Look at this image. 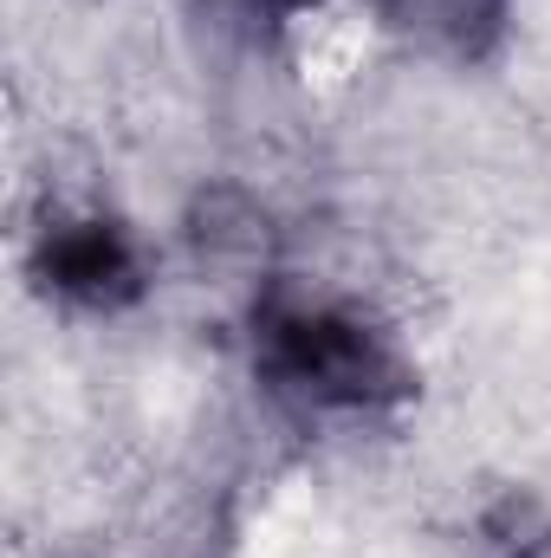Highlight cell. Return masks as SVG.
<instances>
[{
	"label": "cell",
	"instance_id": "cell-3",
	"mask_svg": "<svg viewBox=\"0 0 551 558\" xmlns=\"http://www.w3.org/2000/svg\"><path fill=\"white\" fill-rule=\"evenodd\" d=\"M403 26H421V33H434V39H454L461 52L474 46L467 39V26H493V13H500V0H383Z\"/></svg>",
	"mask_w": 551,
	"mask_h": 558
},
{
	"label": "cell",
	"instance_id": "cell-1",
	"mask_svg": "<svg viewBox=\"0 0 551 558\" xmlns=\"http://www.w3.org/2000/svg\"><path fill=\"white\" fill-rule=\"evenodd\" d=\"M260 371L273 377V390L311 410H370L409 390V371L370 325L325 305H279V299L260 312Z\"/></svg>",
	"mask_w": 551,
	"mask_h": 558
},
{
	"label": "cell",
	"instance_id": "cell-2",
	"mask_svg": "<svg viewBox=\"0 0 551 558\" xmlns=\"http://www.w3.org/2000/svg\"><path fill=\"white\" fill-rule=\"evenodd\" d=\"M39 274L65 299L124 305V299H137V247L118 221H65V228H46Z\"/></svg>",
	"mask_w": 551,
	"mask_h": 558
}]
</instances>
